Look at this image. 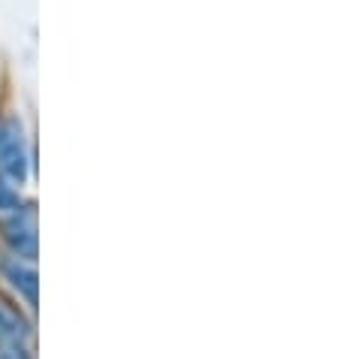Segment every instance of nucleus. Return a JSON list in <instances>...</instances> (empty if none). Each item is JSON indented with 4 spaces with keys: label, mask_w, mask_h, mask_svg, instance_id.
I'll use <instances>...</instances> for the list:
<instances>
[{
    "label": "nucleus",
    "mask_w": 338,
    "mask_h": 359,
    "mask_svg": "<svg viewBox=\"0 0 338 359\" xmlns=\"http://www.w3.org/2000/svg\"><path fill=\"white\" fill-rule=\"evenodd\" d=\"M0 178L18 191H31L36 178V142L27 118L13 106L0 112Z\"/></svg>",
    "instance_id": "nucleus-1"
},
{
    "label": "nucleus",
    "mask_w": 338,
    "mask_h": 359,
    "mask_svg": "<svg viewBox=\"0 0 338 359\" xmlns=\"http://www.w3.org/2000/svg\"><path fill=\"white\" fill-rule=\"evenodd\" d=\"M0 248L39 263V208L34 196L22 208L0 217Z\"/></svg>",
    "instance_id": "nucleus-2"
},
{
    "label": "nucleus",
    "mask_w": 338,
    "mask_h": 359,
    "mask_svg": "<svg viewBox=\"0 0 338 359\" xmlns=\"http://www.w3.org/2000/svg\"><path fill=\"white\" fill-rule=\"evenodd\" d=\"M0 290L9 293L27 314H39V269L34 260L15 257L0 248Z\"/></svg>",
    "instance_id": "nucleus-3"
},
{
    "label": "nucleus",
    "mask_w": 338,
    "mask_h": 359,
    "mask_svg": "<svg viewBox=\"0 0 338 359\" xmlns=\"http://www.w3.org/2000/svg\"><path fill=\"white\" fill-rule=\"evenodd\" d=\"M0 344L36 351V317L25 311L13 296L0 290Z\"/></svg>",
    "instance_id": "nucleus-4"
},
{
    "label": "nucleus",
    "mask_w": 338,
    "mask_h": 359,
    "mask_svg": "<svg viewBox=\"0 0 338 359\" xmlns=\"http://www.w3.org/2000/svg\"><path fill=\"white\" fill-rule=\"evenodd\" d=\"M31 196H34L31 191H18L15 184H9L6 178H0V217L9 215V212H15V208H22Z\"/></svg>",
    "instance_id": "nucleus-5"
},
{
    "label": "nucleus",
    "mask_w": 338,
    "mask_h": 359,
    "mask_svg": "<svg viewBox=\"0 0 338 359\" xmlns=\"http://www.w3.org/2000/svg\"><path fill=\"white\" fill-rule=\"evenodd\" d=\"M0 359H36V351H31V347L0 344Z\"/></svg>",
    "instance_id": "nucleus-6"
},
{
    "label": "nucleus",
    "mask_w": 338,
    "mask_h": 359,
    "mask_svg": "<svg viewBox=\"0 0 338 359\" xmlns=\"http://www.w3.org/2000/svg\"><path fill=\"white\" fill-rule=\"evenodd\" d=\"M0 112H4V106H0Z\"/></svg>",
    "instance_id": "nucleus-7"
}]
</instances>
